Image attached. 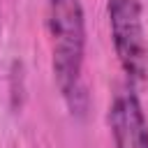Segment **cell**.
I'll use <instances>...</instances> for the list:
<instances>
[{"mask_svg":"<svg viewBox=\"0 0 148 148\" xmlns=\"http://www.w3.org/2000/svg\"><path fill=\"white\" fill-rule=\"evenodd\" d=\"M46 35L56 88L74 116L88 109L86 72V12L81 0H46Z\"/></svg>","mask_w":148,"mask_h":148,"instance_id":"obj_1","label":"cell"},{"mask_svg":"<svg viewBox=\"0 0 148 148\" xmlns=\"http://www.w3.org/2000/svg\"><path fill=\"white\" fill-rule=\"evenodd\" d=\"M111 44L127 81H148V32L141 0H106Z\"/></svg>","mask_w":148,"mask_h":148,"instance_id":"obj_2","label":"cell"},{"mask_svg":"<svg viewBox=\"0 0 148 148\" xmlns=\"http://www.w3.org/2000/svg\"><path fill=\"white\" fill-rule=\"evenodd\" d=\"M106 123L113 148H148V118L132 83L113 92Z\"/></svg>","mask_w":148,"mask_h":148,"instance_id":"obj_3","label":"cell"},{"mask_svg":"<svg viewBox=\"0 0 148 148\" xmlns=\"http://www.w3.org/2000/svg\"><path fill=\"white\" fill-rule=\"evenodd\" d=\"M0 32H2V21H0Z\"/></svg>","mask_w":148,"mask_h":148,"instance_id":"obj_4","label":"cell"}]
</instances>
